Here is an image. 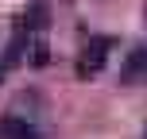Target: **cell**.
I'll use <instances>...</instances> for the list:
<instances>
[{
    "label": "cell",
    "mask_w": 147,
    "mask_h": 139,
    "mask_svg": "<svg viewBox=\"0 0 147 139\" xmlns=\"http://www.w3.org/2000/svg\"><path fill=\"white\" fill-rule=\"evenodd\" d=\"M109 50H112V39H105V35L89 39V43L81 46V54H78L74 73H78L81 81H85V77H97V73L105 70V62H109Z\"/></svg>",
    "instance_id": "obj_1"
},
{
    "label": "cell",
    "mask_w": 147,
    "mask_h": 139,
    "mask_svg": "<svg viewBox=\"0 0 147 139\" xmlns=\"http://www.w3.org/2000/svg\"><path fill=\"white\" fill-rule=\"evenodd\" d=\"M0 139H39V132H35V124H27L20 116H4L0 120Z\"/></svg>",
    "instance_id": "obj_2"
},
{
    "label": "cell",
    "mask_w": 147,
    "mask_h": 139,
    "mask_svg": "<svg viewBox=\"0 0 147 139\" xmlns=\"http://www.w3.org/2000/svg\"><path fill=\"white\" fill-rule=\"evenodd\" d=\"M140 70L147 73V54H143V50H140V54H136V58H132V66H128V77H136V73H140Z\"/></svg>",
    "instance_id": "obj_3"
},
{
    "label": "cell",
    "mask_w": 147,
    "mask_h": 139,
    "mask_svg": "<svg viewBox=\"0 0 147 139\" xmlns=\"http://www.w3.org/2000/svg\"><path fill=\"white\" fill-rule=\"evenodd\" d=\"M0 77H4V66H0Z\"/></svg>",
    "instance_id": "obj_4"
}]
</instances>
